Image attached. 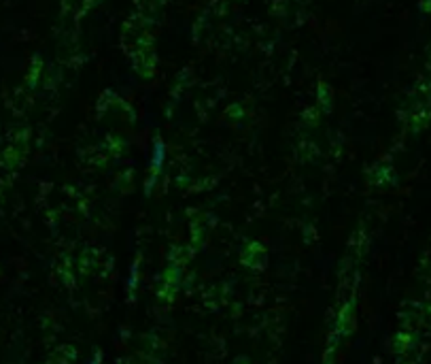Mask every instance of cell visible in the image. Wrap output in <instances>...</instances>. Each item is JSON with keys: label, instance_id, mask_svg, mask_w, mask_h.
Instances as JSON below:
<instances>
[{"label": "cell", "instance_id": "6da1fadb", "mask_svg": "<svg viewBox=\"0 0 431 364\" xmlns=\"http://www.w3.org/2000/svg\"><path fill=\"white\" fill-rule=\"evenodd\" d=\"M164 158H166V147H164L162 141H155L153 156H151V166H153V173H159V169H162V164H164Z\"/></svg>", "mask_w": 431, "mask_h": 364}]
</instances>
